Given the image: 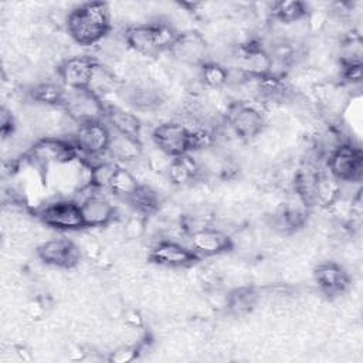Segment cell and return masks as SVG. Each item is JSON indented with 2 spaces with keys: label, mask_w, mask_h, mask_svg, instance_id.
<instances>
[{
  "label": "cell",
  "mask_w": 363,
  "mask_h": 363,
  "mask_svg": "<svg viewBox=\"0 0 363 363\" xmlns=\"http://www.w3.org/2000/svg\"><path fill=\"white\" fill-rule=\"evenodd\" d=\"M65 28L79 47L101 44L112 31L109 6L105 1H86L74 7L65 17Z\"/></svg>",
  "instance_id": "1"
},
{
  "label": "cell",
  "mask_w": 363,
  "mask_h": 363,
  "mask_svg": "<svg viewBox=\"0 0 363 363\" xmlns=\"http://www.w3.org/2000/svg\"><path fill=\"white\" fill-rule=\"evenodd\" d=\"M179 31L170 23L150 21L129 24L123 30V40L129 50L142 57H157L167 51Z\"/></svg>",
  "instance_id": "2"
},
{
  "label": "cell",
  "mask_w": 363,
  "mask_h": 363,
  "mask_svg": "<svg viewBox=\"0 0 363 363\" xmlns=\"http://www.w3.org/2000/svg\"><path fill=\"white\" fill-rule=\"evenodd\" d=\"M78 156L79 150L74 140L64 136H41L24 152V159L30 164L45 170L69 163Z\"/></svg>",
  "instance_id": "3"
},
{
  "label": "cell",
  "mask_w": 363,
  "mask_h": 363,
  "mask_svg": "<svg viewBox=\"0 0 363 363\" xmlns=\"http://www.w3.org/2000/svg\"><path fill=\"white\" fill-rule=\"evenodd\" d=\"M224 121L241 140H251L261 136L267 126L262 111L247 101H233L227 104Z\"/></svg>",
  "instance_id": "4"
},
{
  "label": "cell",
  "mask_w": 363,
  "mask_h": 363,
  "mask_svg": "<svg viewBox=\"0 0 363 363\" xmlns=\"http://www.w3.org/2000/svg\"><path fill=\"white\" fill-rule=\"evenodd\" d=\"M34 216L45 225L58 231L85 228L79 203L75 199H58L34 210Z\"/></svg>",
  "instance_id": "5"
},
{
  "label": "cell",
  "mask_w": 363,
  "mask_h": 363,
  "mask_svg": "<svg viewBox=\"0 0 363 363\" xmlns=\"http://www.w3.org/2000/svg\"><path fill=\"white\" fill-rule=\"evenodd\" d=\"M328 172L340 183L360 182L363 176V152L352 140L342 142L326 157Z\"/></svg>",
  "instance_id": "6"
},
{
  "label": "cell",
  "mask_w": 363,
  "mask_h": 363,
  "mask_svg": "<svg viewBox=\"0 0 363 363\" xmlns=\"http://www.w3.org/2000/svg\"><path fill=\"white\" fill-rule=\"evenodd\" d=\"M64 112L77 125L105 121L106 104L89 89H68Z\"/></svg>",
  "instance_id": "7"
},
{
  "label": "cell",
  "mask_w": 363,
  "mask_h": 363,
  "mask_svg": "<svg viewBox=\"0 0 363 363\" xmlns=\"http://www.w3.org/2000/svg\"><path fill=\"white\" fill-rule=\"evenodd\" d=\"M152 140L157 150L169 157L190 153V128L182 121H164L152 130Z\"/></svg>",
  "instance_id": "8"
},
{
  "label": "cell",
  "mask_w": 363,
  "mask_h": 363,
  "mask_svg": "<svg viewBox=\"0 0 363 363\" xmlns=\"http://www.w3.org/2000/svg\"><path fill=\"white\" fill-rule=\"evenodd\" d=\"M167 52L174 61L189 67L200 68L210 61L208 44L204 35L196 30L179 31Z\"/></svg>",
  "instance_id": "9"
},
{
  "label": "cell",
  "mask_w": 363,
  "mask_h": 363,
  "mask_svg": "<svg viewBox=\"0 0 363 363\" xmlns=\"http://www.w3.org/2000/svg\"><path fill=\"white\" fill-rule=\"evenodd\" d=\"M111 129L104 121L78 125L72 140L84 159H94L108 155Z\"/></svg>",
  "instance_id": "10"
},
{
  "label": "cell",
  "mask_w": 363,
  "mask_h": 363,
  "mask_svg": "<svg viewBox=\"0 0 363 363\" xmlns=\"http://www.w3.org/2000/svg\"><path fill=\"white\" fill-rule=\"evenodd\" d=\"M150 262L166 268H189L193 267L200 257L190 248L172 238L159 240L149 250Z\"/></svg>",
  "instance_id": "11"
},
{
  "label": "cell",
  "mask_w": 363,
  "mask_h": 363,
  "mask_svg": "<svg viewBox=\"0 0 363 363\" xmlns=\"http://www.w3.org/2000/svg\"><path fill=\"white\" fill-rule=\"evenodd\" d=\"M35 252L45 265L62 269H71L77 267L81 258L79 247L68 238L47 240L37 247Z\"/></svg>",
  "instance_id": "12"
},
{
  "label": "cell",
  "mask_w": 363,
  "mask_h": 363,
  "mask_svg": "<svg viewBox=\"0 0 363 363\" xmlns=\"http://www.w3.org/2000/svg\"><path fill=\"white\" fill-rule=\"evenodd\" d=\"M98 60L92 55H72L57 67V75L67 89H88Z\"/></svg>",
  "instance_id": "13"
},
{
  "label": "cell",
  "mask_w": 363,
  "mask_h": 363,
  "mask_svg": "<svg viewBox=\"0 0 363 363\" xmlns=\"http://www.w3.org/2000/svg\"><path fill=\"white\" fill-rule=\"evenodd\" d=\"M190 248L201 257H214L234 250L233 237L217 227H203L189 234Z\"/></svg>",
  "instance_id": "14"
},
{
  "label": "cell",
  "mask_w": 363,
  "mask_h": 363,
  "mask_svg": "<svg viewBox=\"0 0 363 363\" xmlns=\"http://www.w3.org/2000/svg\"><path fill=\"white\" fill-rule=\"evenodd\" d=\"M79 208L85 228H101L109 225L118 216L115 204L106 197L91 193L81 199Z\"/></svg>",
  "instance_id": "15"
},
{
  "label": "cell",
  "mask_w": 363,
  "mask_h": 363,
  "mask_svg": "<svg viewBox=\"0 0 363 363\" xmlns=\"http://www.w3.org/2000/svg\"><path fill=\"white\" fill-rule=\"evenodd\" d=\"M313 279L318 288L328 296L340 295L350 285L349 272L335 261L319 262L313 269Z\"/></svg>",
  "instance_id": "16"
},
{
  "label": "cell",
  "mask_w": 363,
  "mask_h": 363,
  "mask_svg": "<svg viewBox=\"0 0 363 363\" xmlns=\"http://www.w3.org/2000/svg\"><path fill=\"white\" fill-rule=\"evenodd\" d=\"M167 180L179 187L190 186L194 182H199L203 177L199 162L193 153H186L180 157H173L166 170Z\"/></svg>",
  "instance_id": "17"
},
{
  "label": "cell",
  "mask_w": 363,
  "mask_h": 363,
  "mask_svg": "<svg viewBox=\"0 0 363 363\" xmlns=\"http://www.w3.org/2000/svg\"><path fill=\"white\" fill-rule=\"evenodd\" d=\"M105 121L109 123L108 126L119 132L122 135H128L136 139H140L142 133V122L139 116L122 106L106 104L105 109Z\"/></svg>",
  "instance_id": "18"
},
{
  "label": "cell",
  "mask_w": 363,
  "mask_h": 363,
  "mask_svg": "<svg viewBox=\"0 0 363 363\" xmlns=\"http://www.w3.org/2000/svg\"><path fill=\"white\" fill-rule=\"evenodd\" d=\"M111 129V128H109ZM142 142L140 139L122 135L111 129V139L108 145V156L116 163L121 162H135L142 156Z\"/></svg>",
  "instance_id": "19"
},
{
  "label": "cell",
  "mask_w": 363,
  "mask_h": 363,
  "mask_svg": "<svg viewBox=\"0 0 363 363\" xmlns=\"http://www.w3.org/2000/svg\"><path fill=\"white\" fill-rule=\"evenodd\" d=\"M312 197L313 206L329 208L342 197V183L329 172L319 170L315 177Z\"/></svg>",
  "instance_id": "20"
},
{
  "label": "cell",
  "mask_w": 363,
  "mask_h": 363,
  "mask_svg": "<svg viewBox=\"0 0 363 363\" xmlns=\"http://www.w3.org/2000/svg\"><path fill=\"white\" fill-rule=\"evenodd\" d=\"M67 88L54 81H41L31 85L27 91L28 98L45 108H62L67 98Z\"/></svg>",
  "instance_id": "21"
},
{
  "label": "cell",
  "mask_w": 363,
  "mask_h": 363,
  "mask_svg": "<svg viewBox=\"0 0 363 363\" xmlns=\"http://www.w3.org/2000/svg\"><path fill=\"white\" fill-rule=\"evenodd\" d=\"M258 299H259V292L255 286L244 285V286L234 288L227 294L225 311L235 318H242L250 312H252Z\"/></svg>",
  "instance_id": "22"
},
{
  "label": "cell",
  "mask_w": 363,
  "mask_h": 363,
  "mask_svg": "<svg viewBox=\"0 0 363 363\" xmlns=\"http://www.w3.org/2000/svg\"><path fill=\"white\" fill-rule=\"evenodd\" d=\"M269 17L284 26L301 23L309 14L308 4L299 0H279L274 1L268 10Z\"/></svg>",
  "instance_id": "23"
},
{
  "label": "cell",
  "mask_w": 363,
  "mask_h": 363,
  "mask_svg": "<svg viewBox=\"0 0 363 363\" xmlns=\"http://www.w3.org/2000/svg\"><path fill=\"white\" fill-rule=\"evenodd\" d=\"M121 88V81L116 77V74L109 69L102 62H96L88 89L92 91L95 95H98L101 99H104L106 95H111Z\"/></svg>",
  "instance_id": "24"
},
{
  "label": "cell",
  "mask_w": 363,
  "mask_h": 363,
  "mask_svg": "<svg viewBox=\"0 0 363 363\" xmlns=\"http://www.w3.org/2000/svg\"><path fill=\"white\" fill-rule=\"evenodd\" d=\"M139 186H140V182L138 180V177L128 167H123L119 164L111 180L108 190L115 197L123 201H128L136 193Z\"/></svg>",
  "instance_id": "25"
},
{
  "label": "cell",
  "mask_w": 363,
  "mask_h": 363,
  "mask_svg": "<svg viewBox=\"0 0 363 363\" xmlns=\"http://www.w3.org/2000/svg\"><path fill=\"white\" fill-rule=\"evenodd\" d=\"M199 78L207 89L218 91L228 84L230 71L225 65L210 60L199 68Z\"/></svg>",
  "instance_id": "26"
},
{
  "label": "cell",
  "mask_w": 363,
  "mask_h": 363,
  "mask_svg": "<svg viewBox=\"0 0 363 363\" xmlns=\"http://www.w3.org/2000/svg\"><path fill=\"white\" fill-rule=\"evenodd\" d=\"M126 203L132 207L133 211L143 214L146 217L159 211V207H160L159 193L153 190L150 186L143 183H140L136 193Z\"/></svg>",
  "instance_id": "27"
},
{
  "label": "cell",
  "mask_w": 363,
  "mask_h": 363,
  "mask_svg": "<svg viewBox=\"0 0 363 363\" xmlns=\"http://www.w3.org/2000/svg\"><path fill=\"white\" fill-rule=\"evenodd\" d=\"M118 166L119 163H116L112 159H106V160L102 159L94 163L91 170V189L95 191L108 190Z\"/></svg>",
  "instance_id": "28"
},
{
  "label": "cell",
  "mask_w": 363,
  "mask_h": 363,
  "mask_svg": "<svg viewBox=\"0 0 363 363\" xmlns=\"http://www.w3.org/2000/svg\"><path fill=\"white\" fill-rule=\"evenodd\" d=\"M146 231V216L133 211L122 225V237L126 240H138Z\"/></svg>",
  "instance_id": "29"
},
{
  "label": "cell",
  "mask_w": 363,
  "mask_h": 363,
  "mask_svg": "<svg viewBox=\"0 0 363 363\" xmlns=\"http://www.w3.org/2000/svg\"><path fill=\"white\" fill-rule=\"evenodd\" d=\"M0 132H1V138L3 139H7V138L13 136L14 132H16L14 116L4 106L1 108V113H0Z\"/></svg>",
  "instance_id": "30"
},
{
  "label": "cell",
  "mask_w": 363,
  "mask_h": 363,
  "mask_svg": "<svg viewBox=\"0 0 363 363\" xmlns=\"http://www.w3.org/2000/svg\"><path fill=\"white\" fill-rule=\"evenodd\" d=\"M136 356H138L136 347L125 346V347H119L115 352H112L109 356V360L115 362V363H128V362H132Z\"/></svg>",
  "instance_id": "31"
},
{
  "label": "cell",
  "mask_w": 363,
  "mask_h": 363,
  "mask_svg": "<svg viewBox=\"0 0 363 363\" xmlns=\"http://www.w3.org/2000/svg\"><path fill=\"white\" fill-rule=\"evenodd\" d=\"M125 320L132 328H139L142 325V318L136 311H128L125 313Z\"/></svg>",
  "instance_id": "32"
}]
</instances>
